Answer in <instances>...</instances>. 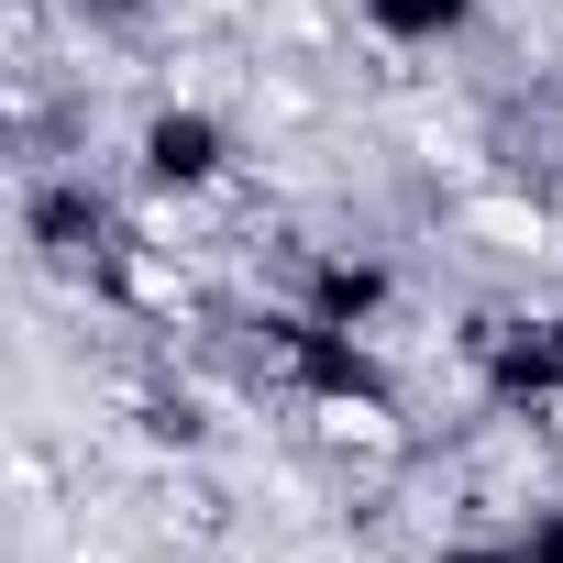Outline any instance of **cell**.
I'll use <instances>...</instances> for the list:
<instances>
[{
	"label": "cell",
	"mask_w": 563,
	"mask_h": 563,
	"mask_svg": "<svg viewBox=\"0 0 563 563\" xmlns=\"http://www.w3.org/2000/svg\"><path fill=\"white\" fill-rule=\"evenodd\" d=\"M133 177H144L155 199H210V188L232 177V133H221L199 100H188V111H155V122H144V166H133Z\"/></svg>",
	"instance_id": "6da1fadb"
}]
</instances>
